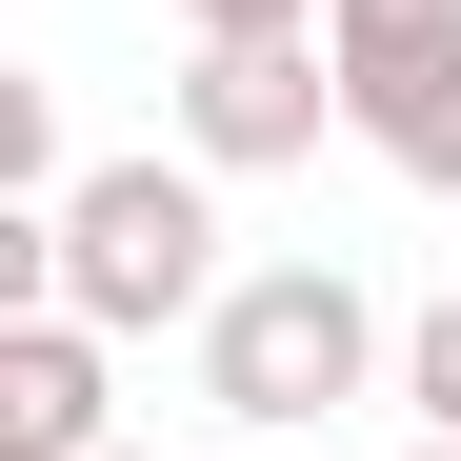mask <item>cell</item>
Returning a JSON list of instances; mask_svg holds the SVG:
<instances>
[{
    "label": "cell",
    "instance_id": "1",
    "mask_svg": "<svg viewBox=\"0 0 461 461\" xmlns=\"http://www.w3.org/2000/svg\"><path fill=\"white\" fill-rule=\"evenodd\" d=\"M41 301H81L101 341L221 321V161H81L41 201Z\"/></svg>",
    "mask_w": 461,
    "mask_h": 461
},
{
    "label": "cell",
    "instance_id": "8",
    "mask_svg": "<svg viewBox=\"0 0 461 461\" xmlns=\"http://www.w3.org/2000/svg\"><path fill=\"white\" fill-rule=\"evenodd\" d=\"M321 0H181V41H301Z\"/></svg>",
    "mask_w": 461,
    "mask_h": 461
},
{
    "label": "cell",
    "instance_id": "5",
    "mask_svg": "<svg viewBox=\"0 0 461 461\" xmlns=\"http://www.w3.org/2000/svg\"><path fill=\"white\" fill-rule=\"evenodd\" d=\"M0 461H121V341L81 301H21L0 321Z\"/></svg>",
    "mask_w": 461,
    "mask_h": 461
},
{
    "label": "cell",
    "instance_id": "6",
    "mask_svg": "<svg viewBox=\"0 0 461 461\" xmlns=\"http://www.w3.org/2000/svg\"><path fill=\"white\" fill-rule=\"evenodd\" d=\"M402 421H421V441H461V281L402 321Z\"/></svg>",
    "mask_w": 461,
    "mask_h": 461
},
{
    "label": "cell",
    "instance_id": "3",
    "mask_svg": "<svg viewBox=\"0 0 461 461\" xmlns=\"http://www.w3.org/2000/svg\"><path fill=\"white\" fill-rule=\"evenodd\" d=\"M321 60H341V121L421 201H461V0H321Z\"/></svg>",
    "mask_w": 461,
    "mask_h": 461
},
{
    "label": "cell",
    "instance_id": "7",
    "mask_svg": "<svg viewBox=\"0 0 461 461\" xmlns=\"http://www.w3.org/2000/svg\"><path fill=\"white\" fill-rule=\"evenodd\" d=\"M0 201H60V81H0Z\"/></svg>",
    "mask_w": 461,
    "mask_h": 461
},
{
    "label": "cell",
    "instance_id": "4",
    "mask_svg": "<svg viewBox=\"0 0 461 461\" xmlns=\"http://www.w3.org/2000/svg\"><path fill=\"white\" fill-rule=\"evenodd\" d=\"M321 121H341V60H321V21H301V41H201V60H181V161H221V181L321 161Z\"/></svg>",
    "mask_w": 461,
    "mask_h": 461
},
{
    "label": "cell",
    "instance_id": "2",
    "mask_svg": "<svg viewBox=\"0 0 461 461\" xmlns=\"http://www.w3.org/2000/svg\"><path fill=\"white\" fill-rule=\"evenodd\" d=\"M361 381H402V321H381L341 261H241V281H221V321H201V402L241 421V441L341 421Z\"/></svg>",
    "mask_w": 461,
    "mask_h": 461
},
{
    "label": "cell",
    "instance_id": "9",
    "mask_svg": "<svg viewBox=\"0 0 461 461\" xmlns=\"http://www.w3.org/2000/svg\"><path fill=\"white\" fill-rule=\"evenodd\" d=\"M402 461H461V441H402Z\"/></svg>",
    "mask_w": 461,
    "mask_h": 461
}]
</instances>
